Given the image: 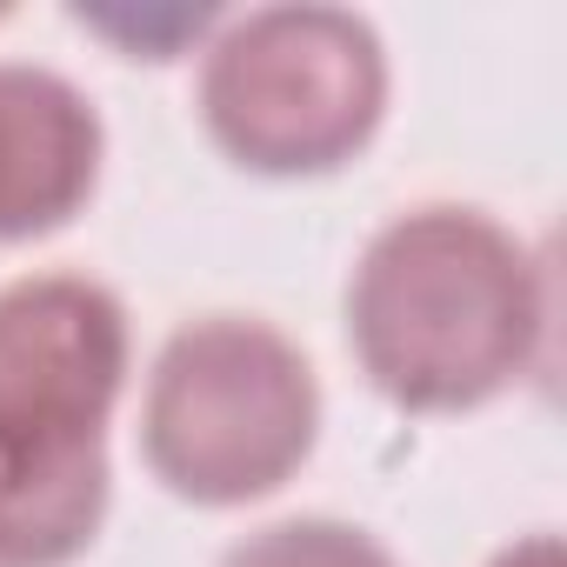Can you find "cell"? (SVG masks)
Wrapping results in <instances>:
<instances>
[{
    "mask_svg": "<svg viewBox=\"0 0 567 567\" xmlns=\"http://www.w3.org/2000/svg\"><path fill=\"white\" fill-rule=\"evenodd\" d=\"M547 315V260L461 200L394 214L348 280V348L401 414H467L527 381Z\"/></svg>",
    "mask_w": 567,
    "mask_h": 567,
    "instance_id": "1",
    "label": "cell"
},
{
    "mask_svg": "<svg viewBox=\"0 0 567 567\" xmlns=\"http://www.w3.org/2000/svg\"><path fill=\"white\" fill-rule=\"evenodd\" d=\"M321 441V381L260 315L181 321L141 394V461L194 507H247L288 487Z\"/></svg>",
    "mask_w": 567,
    "mask_h": 567,
    "instance_id": "2",
    "label": "cell"
},
{
    "mask_svg": "<svg viewBox=\"0 0 567 567\" xmlns=\"http://www.w3.org/2000/svg\"><path fill=\"white\" fill-rule=\"evenodd\" d=\"M388 114V48L368 14L274 0L220 21L200 54V121L214 147L267 181L348 167Z\"/></svg>",
    "mask_w": 567,
    "mask_h": 567,
    "instance_id": "3",
    "label": "cell"
},
{
    "mask_svg": "<svg viewBox=\"0 0 567 567\" xmlns=\"http://www.w3.org/2000/svg\"><path fill=\"white\" fill-rule=\"evenodd\" d=\"M127 308L87 274H21L0 288V427L107 434L127 388Z\"/></svg>",
    "mask_w": 567,
    "mask_h": 567,
    "instance_id": "4",
    "label": "cell"
},
{
    "mask_svg": "<svg viewBox=\"0 0 567 567\" xmlns=\"http://www.w3.org/2000/svg\"><path fill=\"white\" fill-rule=\"evenodd\" d=\"M94 101L34 61H0V247L68 227L101 187Z\"/></svg>",
    "mask_w": 567,
    "mask_h": 567,
    "instance_id": "5",
    "label": "cell"
},
{
    "mask_svg": "<svg viewBox=\"0 0 567 567\" xmlns=\"http://www.w3.org/2000/svg\"><path fill=\"white\" fill-rule=\"evenodd\" d=\"M107 434L0 427V567H68L107 520Z\"/></svg>",
    "mask_w": 567,
    "mask_h": 567,
    "instance_id": "6",
    "label": "cell"
},
{
    "mask_svg": "<svg viewBox=\"0 0 567 567\" xmlns=\"http://www.w3.org/2000/svg\"><path fill=\"white\" fill-rule=\"evenodd\" d=\"M220 567H401L368 527L328 520V514H295L274 520L220 554Z\"/></svg>",
    "mask_w": 567,
    "mask_h": 567,
    "instance_id": "7",
    "label": "cell"
},
{
    "mask_svg": "<svg viewBox=\"0 0 567 567\" xmlns=\"http://www.w3.org/2000/svg\"><path fill=\"white\" fill-rule=\"evenodd\" d=\"M487 567H567V560H560V534H547V527H540V534H520V540H507Z\"/></svg>",
    "mask_w": 567,
    "mask_h": 567,
    "instance_id": "8",
    "label": "cell"
}]
</instances>
